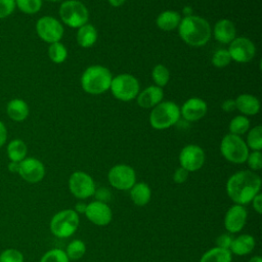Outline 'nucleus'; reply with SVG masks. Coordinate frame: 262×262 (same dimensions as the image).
<instances>
[{
  "mask_svg": "<svg viewBox=\"0 0 262 262\" xmlns=\"http://www.w3.org/2000/svg\"><path fill=\"white\" fill-rule=\"evenodd\" d=\"M85 216L93 224L98 226H104L112 221L113 212L107 204L94 201L87 205Z\"/></svg>",
  "mask_w": 262,
  "mask_h": 262,
  "instance_id": "obj_15",
  "label": "nucleus"
},
{
  "mask_svg": "<svg viewBox=\"0 0 262 262\" xmlns=\"http://www.w3.org/2000/svg\"><path fill=\"white\" fill-rule=\"evenodd\" d=\"M231 260L232 253L229 250L215 247L204 253L200 262H231Z\"/></svg>",
  "mask_w": 262,
  "mask_h": 262,
  "instance_id": "obj_27",
  "label": "nucleus"
},
{
  "mask_svg": "<svg viewBox=\"0 0 262 262\" xmlns=\"http://www.w3.org/2000/svg\"><path fill=\"white\" fill-rule=\"evenodd\" d=\"M47 1H51V2H56V1H59V0H47Z\"/></svg>",
  "mask_w": 262,
  "mask_h": 262,
  "instance_id": "obj_50",
  "label": "nucleus"
},
{
  "mask_svg": "<svg viewBox=\"0 0 262 262\" xmlns=\"http://www.w3.org/2000/svg\"><path fill=\"white\" fill-rule=\"evenodd\" d=\"M180 118V107L173 101H161L152 107L149 123L154 129L164 130L175 125Z\"/></svg>",
  "mask_w": 262,
  "mask_h": 262,
  "instance_id": "obj_4",
  "label": "nucleus"
},
{
  "mask_svg": "<svg viewBox=\"0 0 262 262\" xmlns=\"http://www.w3.org/2000/svg\"><path fill=\"white\" fill-rule=\"evenodd\" d=\"M249 262H262V258L260 256H254L250 259Z\"/></svg>",
  "mask_w": 262,
  "mask_h": 262,
  "instance_id": "obj_48",
  "label": "nucleus"
},
{
  "mask_svg": "<svg viewBox=\"0 0 262 262\" xmlns=\"http://www.w3.org/2000/svg\"><path fill=\"white\" fill-rule=\"evenodd\" d=\"M85 252H86V246L84 242L80 239H74L68 245L66 254L69 257V259L78 260L84 256Z\"/></svg>",
  "mask_w": 262,
  "mask_h": 262,
  "instance_id": "obj_32",
  "label": "nucleus"
},
{
  "mask_svg": "<svg viewBox=\"0 0 262 262\" xmlns=\"http://www.w3.org/2000/svg\"><path fill=\"white\" fill-rule=\"evenodd\" d=\"M6 139H7L6 127H5L4 123L2 121H0V147H2L4 145V143L6 142Z\"/></svg>",
  "mask_w": 262,
  "mask_h": 262,
  "instance_id": "obj_44",
  "label": "nucleus"
},
{
  "mask_svg": "<svg viewBox=\"0 0 262 262\" xmlns=\"http://www.w3.org/2000/svg\"><path fill=\"white\" fill-rule=\"evenodd\" d=\"M110 2V4L114 7H119L121 5H123L125 3L126 0H107Z\"/></svg>",
  "mask_w": 262,
  "mask_h": 262,
  "instance_id": "obj_47",
  "label": "nucleus"
},
{
  "mask_svg": "<svg viewBox=\"0 0 262 262\" xmlns=\"http://www.w3.org/2000/svg\"><path fill=\"white\" fill-rule=\"evenodd\" d=\"M36 31L40 39L51 44L59 42L63 36L62 25L52 16H42L37 20Z\"/></svg>",
  "mask_w": 262,
  "mask_h": 262,
  "instance_id": "obj_10",
  "label": "nucleus"
},
{
  "mask_svg": "<svg viewBox=\"0 0 262 262\" xmlns=\"http://www.w3.org/2000/svg\"><path fill=\"white\" fill-rule=\"evenodd\" d=\"M59 16L68 27L79 29L87 24L89 12L82 2L78 0H67L59 7Z\"/></svg>",
  "mask_w": 262,
  "mask_h": 262,
  "instance_id": "obj_5",
  "label": "nucleus"
},
{
  "mask_svg": "<svg viewBox=\"0 0 262 262\" xmlns=\"http://www.w3.org/2000/svg\"><path fill=\"white\" fill-rule=\"evenodd\" d=\"M221 108L226 112V113H229V112H233L236 106H235V100L234 99H226L222 102L221 104Z\"/></svg>",
  "mask_w": 262,
  "mask_h": 262,
  "instance_id": "obj_43",
  "label": "nucleus"
},
{
  "mask_svg": "<svg viewBox=\"0 0 262 262\" xmlns=\"http://www.w3.org/2000/svg\"><path fill=\"white\" fill-rule=\"evenodd\" d=\"M180 38L188 45L201 47L208 43L211 38L210 24L198 15H187L181 18L178 26Z\"/></svg>",
  "mask_w": 262,
  "mask_h": 262,
  "instance_id": "obj_2",
  "label": "nucleus"
},
{
  "mask_svg": "<svg viewBox=\"0 0 262 262\" xmlns=\"http://www.w3.org/2000/svg\"><path fill=\"white\" fill-rule=\"evenodd\" d=\"M181 20L180 14L175 10H165L159 14L156 24L163 31H173L178 28Z\"/></svg>",
  "mask_w": 262,
  "mask_h": 262,
  "instance_id": "obj_23",
  "label": "nucleus"
},
{
  "mask_svg": "<svg viewBox=\"0 0 262 262\" xmlns=\"http://www.w3.org/2000/svg\"><path fill=\"white\" fill-rule=\"evenodd\" d=\"M188 171L185 170L184 168L182 167H179L175 170L174 172V175H173V180L175 183H178V184H181L183 182H185L188 178Z\"/></svg>",
  "mask_w": 262,
  "mask_h": 262,
  "instance_id": "obj_41",
  "label": "nucleus"
},
{
  "mask_svg": "<svg viewBox=\"0 0 262 262\" xmlns=\"http://www.w3.org/2000/svg\"><path fill=\"white\" fill-rule=\"evenodd\" d=\"M86 208H87V205L84 204V203H78L76 206H75V212L77 214H85V211H86Z\"/></svg>",
  "mask_w": 262,
  "mask_h": 262,
  "instance_id": "obj_45",
  "label": "nucleus"
},
{
  "mask_svg": "<svg viewBox=\"0 0 262 262\" xmlns=\"http://www.w3.org/2000/svg\"><path fill=\"white\" fill-rule=\"evenodd\" d=\"M7 157L11 162H20L25 158H27L28 147L25 141L21 139H13L11 140L6 148Z\"/></svg>",
  "mask_w": 262,
  "mask_h": 262,
  "instance_id": "obj_26",
  "label": "nucleus"
},
{
  "mask_svg": "<svg viewBox=\"0 0 262 262\" xmlns=\"http://www.w3.org/2000/svg\"><path fill=\"white\" fill-rule=\"evenodd\" d=\"M183 12L186 14V16H187V15H191V14H190V13H191V8H190V7H186V8H184Z\"/></svg>",
  "mask_w": 262,
  "mask_h": 262,
  "instance_id": "obj_49",
  "label": "nucleus"
},
{
  "mask_svg": "<svg viewBox=\"0 0 262 262\" xmlns=\"http://www.w3.org/2000/svg\"><path fill=\"white\" fill-rule=\"evenodd\" d=\"M247 146L253 150H261L262 148V127L260 125L252 128L247 136Z\"/></svg>",
  "mask_w": 262,
  "mask_h": 262,
  "instance_id": "obj_31",
  "label": "nucleus"
},
{
  "mask_svg": "<svg viewBox=\"0 0 262 262\" xmlns=\"http://www.w3.org/2000/svg\"><path fill=\"white\" fill-rule=\"evenodd\" d=\"M232 241H233V237L230 234L224 233V234H221L217 237L216 244H217V247H219V248L229 250L230 246L232 244Z\"/></svg>",
  "mask_w": 262,
  "mask_h": 262,
  "instance_id": "obj_40",
  "label": "nucleus"
},
{
  "mask_svg": "<svg viewBox=\"0 0 262 262\" xmlns=\"http://www.w3.org/2000/svg\"><path fill=\"white\" fill-rule=\"evenodd\" d=\"M261 179L250 170H243L231 175L226 182V192L231 201L237 205H246L252 202L260 192Z\"/></svg>",
  "mask_w": 262,
  "mask_h": 262,
  "instance_id": "obj_1",
  "label": "nucleus"
},
{
  "mask_svg": "<svg viewBox=\"0 0 262 262\" xmlns=\"http://www.w3.org/2000/svg\"><path fill=\"white\" fill-rule=\"evenodd\" d=\"M110 89L117 99L130 101L139 93V82L130 74H120L112 79Z\"/></svg>",
  "mask_w": 262,
  "mask_h": 262,
  "instance_id": "obj_8",
  "label": "nucleus"
},
{
  "mask_svg": "<svg viewBox=\"0 0 262 262\" xmlns=\"http://www.w3.org/2000/svg\"><path fill=\"white\" fill-rule=\"evenodd\" d=\"M0 262H24V255L16 249H6L0 254Z\"/></svg>",
  "mask_w": 262,
  "mask_h": 262,
  "instance_id": "obj_36",
  "label": "nucleus"
},
{
  "mask_svg": "<svg viewBox=\"0 0 262 262\" xmlns=\"http://www.w3.org/2000/svg\"><path fill=\"white\" fill-rule=\"evenodd\" d=\"M29 105L20 98L11 99L6 105V113L8 117L15 122H23L29 116Z\"/></svg>",
  "mask_w": 262,
  "mask_h": 262,
  "instance_id": "obj_21",
  "label": "nucleus"
},
{
  "mask_svg": "<svg viewBox=\"0 0 262 262\" xmlns=\"http://www.w3.org/2000/svg\"><path fill=\"white\" fill-rule=\"evenodd\" d=\"M236 108L246 116H254L260 111V102L257 97L251 94H241L235 99Z\"/></svg>",
  "mask_w": 262,
  "mask_h": 262,
  "instance_id": "obj_20",
  "label": "nucleus"
},
{
  "mask_svg": "<svg viewBox=\"0 0 262 262\" xmlns=\"http://www.w3.org/2000/svg\"><path fill=\"white\" fill-rule=\"evenodd\" d=\"M18 169H19V163L18 162H9L8 164V170L11 173H18Z\"/></svg>",
  "mask_w": 262,
  "mask_h": 262,
  "instance_id": "obj_46",
  "label": "nucleus"
},
{
  "mask_svg": "<svg viewBox=\"0 0 262 262\" xmlns=\"http://www.w3.org/2000/svg\"><path fill=\"white\" fill-rule=\"evenodd\" d=\"M151 191L149 186L144 182L135 183L130 188V199L131 201L139 207H143L150 201Z\"/></svg>",
  "mask_w": 262,
  "mask_h": 262,
  "instance_id": "obj_24",
  "label": "nucleus"
},
{
  "mask_svg": "<svg viewBox=\"0 0 262 262\" xmlns=\"http://www.w3.org/2000/svg\"><path fill=\"white\" fill-rule=\"evenodd\" d=\"M17 174L29 183H38L45 176V167L43 163L36 158H25L19 162Z\"/></svg>",
  "mask_w": 262,
  "mask_h": 262,
  "instance_id": "obj_14",
  "label": "nucleus"
},
{
  "mask_svg": "<svg viewBox=\"0 0 262 262\" xmlns=\"http://www.w3.org/2000/svg\"><path fill=\"white\" fill-rule=\"evenodd\" d=\"M246 162L253 171L260 170L262 168V155L260 150H253L252 152H249Z\"/></svg>",
  "mask_w": 262,
  "mask_h": 262,
  "instance_id": "obj_37",
  "label": "nucleus"
},
{
  "mask_svg": "<svg viewBox=\"0 0 262 262\" xmlns=\"http://www.w3.org/2000/svg\"><path fill=\"white\" fill-rule=\"evenodd\" d=\"M255 248V239L251 234H242L233 238L229 251L237 256H245Z\"/></svg>",
  "mask_w": 262,
  "mask_h": 262,
  "instance_id": "obj_22",
  "label": "nucleus"
},
{
  "mask_svg": "<svg viewBox=\"0 0 262 262\" xmlns=\"http://www.w3.org/2000/svg\"><path fill=\"white\" fill-rule=\"evenodd\" d=\"M208 106L205 100L199 97L187 99L180 108V115L189 122L201 120L207 113Z\"/></svg>",
  "mask_w": 262,
  "mask_h": 262,
  "instance_id": "obj_17",
  "label": "nucleus"
},
{
  "mask_svg": "<svg viewBox=\"0 0 262 262\" xmlns=\"http://www.w3.org/2000/svg\"><path fill=\"white\" fill-rule=\"evenodd\" d=\"M220 151L227 161L233 164H243L247 161L249 147L241 136L229 133L222 138Z\"/></svg>",
  "mask_w": 262,
  "mask_h": 262,
  "instance_id": "obj_6",
  "label": "nucleus"
},
{
  "mask_svg": "<svg viewBox=\"0 0 262 262\" xmlns=\"http://www.w3.org/2000/svg\"><path fill=\"white\" fill-rule=\"evenodd\" d=\"M137 97V104L143 108L154 107L159 104L164 97V91L161 87L156 85H151L140 93H138Z\"/></svg>",
  "mask_w": 262,
  "mask_h": 262,
  "instance_id": "obj_18",
  "label": "nucleus"
},
{
  "mask_svg": "<svg viewBox=\"0 0 262 262\" xmlns=\"http://www.w3.org/2000/svg\"><path fill=\"white\" fill-rule=\"evenodd\" d=\"M250 128V121L246 116H236L230 122L228 129L231 134L242 135L245 134Z\"/></svg>",
  "mask_w": 262,
  "mask_h": 262,
  "instance_id": "obj_29",
  "label": "nucleus"
},
{
  "mask_svg": "<svg viewBox=\"0 0 262 262\" xmlns=\"http://www.w3.org/2000/svg\"><path fill=\"white\" fill-rule=\"evenodd\" d=\"M40 262H70L66 251L61 249H52L47 251L40 259Z\"/></svg>",
  "mask_w": 262,
  "mask_h": 262,
  "instance_id": "obj_34",
  "label": "nucleus"
},
{
  "mask_svg": "<svg viewBox=\"0 0 262 262\" xmlns=\"http://www.w3.org/2000/svg\"><path fill=\"white\" fill-rule=\"evenodd\" d=\"M248 213L243 205H233L230 207L224 217V226L230 233L241 231L247 222Z\"/></svg>",
  "mask_w": 262,
  "mask_h": 262,
  "instance_id": "obj_16",
  "label": "nucleus"
},
{
  "mask_svg": "<svg viewBox=\"0 0 262 262\" xmlns=\"http://www.w3.org/2000/svg\"><path fill=\"white\" fill-rule=\"evenodd\" d=\"M231 58L227 49H218L212 57V63L216 68H224L229 64Z\"/></svg>",
  "mask_w": 262,
  "mask_h": 262,
  "instance_id": "obj_35",
  "label": "nucleus"
},
{
  "mask_svg": "<svg viewBox=\"0 0 262 262\" xmlns=\"http://www.w3.org/2000/svg\"><path fill=\"white\" fill-rule=\"evenodd\" d=\"M15 6L26 14H35L41 9L42 0H15Z\"/></svg>",
  "mask_w": 262,
  "mask_h": 262,
  "instance_id": "obj_33",
  "label": "nucleus"
},
{
  "mask_svg": "<svg viewBox=\"0 0 262 262\" xmlns=\"http://www.w3.org/2000/svg\"><path fill=\"white\" fill-rule=\"evenodd\" d=\"M112 73L102 66L88 67L81 77V86L89 94L97 95L110 89L112 83Z\"/></svg>",
  "mask_w": 262,
  "mask_h": 262,
  "instance_id": "obj_3",
  "label": "nucleus"
},
{
  "mask_svg": "<svg viewBox=\"0 0 262 262\" xmlns=\"http://www.w3.org/2000/svg\"><path fill=\"white\" fill-rule=\"evenodd\" d=\"M97 40V31L94 26L85 24L80 27L77 32V42L83 48H89L95 44Z\"/></svg>",
  "mask_w": 262,
  "mask_h": 262,
  "instance_id": "obj_25",
  "label": "nucleus"
},
{
  "mask_svg": "<svg viewBox=\"0 0 262 262\" xmlns=\"http://www.w3.org/2000/svg\"><path fill=\"white\" fill-rule=\"evenodd\" d=\"M205 151L195 144H188L184 146L179 154L180 167L188 172H194L201 169L205 163Z\"/></svg>",
  "mask_w": 262,
  "mask_h": 262,
  "instance_id": "obj_13",
  "label": "nucleus"
},
{
  "mask_svg": "<svg viewBox=\"0 0 262 262\" xmlns=\"http://www.w3.org/2000/svg\"><path fill=\"white\" fill-rule=\"evenodd\" d=\"M48 56L54 63H62L68 57V50L60 42L51 43L48 47Z\"/></svg>",
  "mask_w": 262,
  "mask_h": 262,
  "instance_id": "obj_28",
  "label": "nucleus"
},
{
  "mask_svg": "<svg viewBox=\"0 0 262 262\" xmlns=\"http://www.w3.org/2000/svg\"><path fill=\"white\" fill-rule=\"evenodd\" d=\"M227 50L230 58L239 63L251 61L256 54L254 43L246 37H235L229 43V48Z\"/></svg>",
  "mask_w": 262,
  "mask_h": 262,
  "instance_id": "obj_12",
  "label": "nucleus"
},
{
  "mask_svg": "<svg viewBox=\"0 0 262 262\" xmlns=\"http://www.w3.org/2000/svg\"><path fill=\"white\" fill-rule=\"evenodd\" d=\"M15 8V0H0V18L9 16Z\"/></svg>",
  "mask_w": 262,
  "mask_h": 262,
  "instance_id": "obj_38",
  "label": "nucleus"
},
{
  "mask_svg": "<svg viewBox=\"0 0 262 262\" xmlns=\"http://www.w3.org/2000/svg\"><path fill=\"white\" fill-rule=\"evenodd\" d=\"M151 78L156 86L163 88L166 86L170 80V72L163 64H157L151 72Z\"/></svg>",
  "mask_w": 262,
  "mask_h": 262,
  "instance_id": "obj_30",
  "label": "nucleus"
},
{
  "mask_svg": "<svg viewBox=\"0 0 262 262\" xmlns=\"http://www.w3.org/2000/svg\"><path fill=\"white\" fill-rule=\"evenodd\" d=\"M214 37L215 39L220 42V43H230L236 36V30L234 24L227 19V18H222L218 20L215 26H214Z\"/></svg>",
  "mask_w": 262,
  "mask_h": 262,
  "instance_id": "obj_19",
  "label": "nucleus"
},
{
  "mask_svg": "<svg viewBox=\"0 0 262 262\" xmlns=\"http://www.w3.org/2000/svg\"><path fill=\"white\" fill-rule=\"evenodd\" d=\"M252 204H253L252 206H253L254 210L258 214H261L262 213V195L260 192L254 196V199L252 200Z\"/></svg>",
  "mask_w": 262,
  "mask_h": 262,
  "instance_id": "obj_42",
  "label": "nucleus"
},
{
  "mask_svg": "<svg viewBox=\"0 0 262 262\" xmlns=\"http://www.w3.org/2000/svg\"><path fill=\"white\" fill-rule=\"evenodd\" d=\"M93 195L95 196L96 201L106 204L111 200L112 193H111L110 189H107L106 187H99V188L95 189Z\"/></svg>",
  "mask_w": 262,
  "mask_h": 262,
  "instance_id": "obj_39",
  "label": "nucleus"
},
{
  "mask_svg": "<svg viewBox=\"0 0 262 262\" xmlns=\"http://www.w3.org/2000/svg\"><path fill=\"white\" fill-rule=\"evenodd\" d=\"M79 226V214L72 209L57 212L50 221V231L56 237L64 238L71 236Z\"/></svg>",
  "mask_w": 262,
  "mask_h": 262,
  "instance_id": "obj_7",
  "label": "nucleus"
},
{
  "mask_svg": "<svg viewBox=\"0 0 262 262\" xmlns=\"http://www.w3.org/2000/svg\"><path fill=\"white\" fill-rule=\"evenodd\" d=\"M69 188L71 193L78 199H87L93 195L96 189L92 177L82 171H76L70 176Z\"/></svg>",
  "mask_w": 262,
  "mask_h": 262,
  "instance_id": "obj_11",
  "label": "nucleus"
},
{
  "mask_svg": "<svg viewBox=\"0 0 262 262\" xmlns=\"http://www.w3.org/2000/svg\"><path fill=\"white\" fill-rule=\"evenodd\" d=\"M110 184L118 190H129L136 183V174L132 167L119 164L111 168L107 174Z\"/></svg>",
  "mask_w": 262,
  "mask_h": 262,
  "instance_id": "obj_9",
  "label": "nucleus"
}]
</instances>
